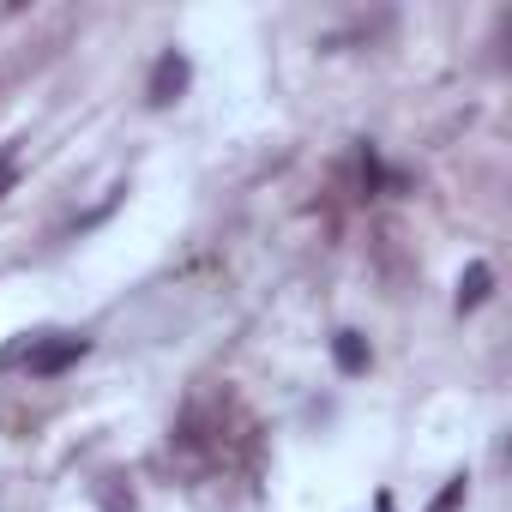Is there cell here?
Returning <instances> with one entry per match:
<instances>
[{
	"instance_id": "7a4b0ae2",
	"label": "cell",
	"mask_w": 512,
	"mask_h": 512,
	"mask_svg": "<svg viewBox=\"0 0 512 512\" xmlns=\"http://www.w3.org/2000/svg\"><path fill=\"white\" fill-rule=\"evenodd\" d=\"M85 350H91L85 338H61V332H55V338H31L25 368H31V374H61V368H73Z\"/></svg>"
},
{
	"instance_id": "3957f363",
	"label": "cell",
	"mask_w": 512,
	"mask_h": 512,
	"mask_svg": "<svg viewBox=\"0 0 512 512\" xmlns=\"http://www.w3.org/2000/svg\"><path fill=\"white\" fill-rule=\"evenodd\" d=\"M488 284H494V272H488V266L476 260V266H470V272L458 278V308H476V302L488 296Z\"/></svg>"
},
{
	"instance_id": "277c9868",
	"label": "cell",
	"mask_w": 512,
	"mask_h": 512,
	"mask_svg": "<svg viewBox=\"0 0 512 512\" xmlns=\"http://www.w3.org/2000/svg\"><path fill=\"white\" fill-rule=\"evenodd\" d=\"M332 356H338V368H344V374H362V368H368V344H362L356 332H338Z\"/></svg>"
},
{
	"instance_id": "5b68a950",
	"label": "cell",
	"mask_w": 512,
	"mask_h": 512,
	"mask_svg": "<svg viewBox=\"0 0 512 512\" xmlns=\"http://www.w3.org/2000/svg\"><path fill=\"white\" fill-rule=\"evenodd\" d=\"M458 500H464V476H452V482L434 494V506H428V512H458Z\"/></svg>"
},
{
	"instance_id": "6da1fadb",
	"label": "cell",
	"mask_w": 512,
	"mask_h": 512,
	"mask_svg": "<svg viewBox=\"0 0 512 512\" xmlns=\"http://www.w3.org/2000/svg\"><path fill=\"white\" fill-rule=\"evenodd\" d=\"M187 79H193L187 55H181V49H163V55H157V67H151V85H145V97H151L157 109H169V103L187 91Z\"/></svg>"
},
{
	"instance_id": "8992f818",
	"label": "cell",
	"mask_w": 512,
	"mask_h": 512,
	"mask_svg": "<svg viewBox=\"0 0 512 512\" xmlns=\"http://www.w3.org/2000/svg\"><path fill=\"white\" fill-rule=\"evenodd\" d=\"M13 181H19V175H13V151H0V193H7Z\"/></svg>"
}]
</instances>
